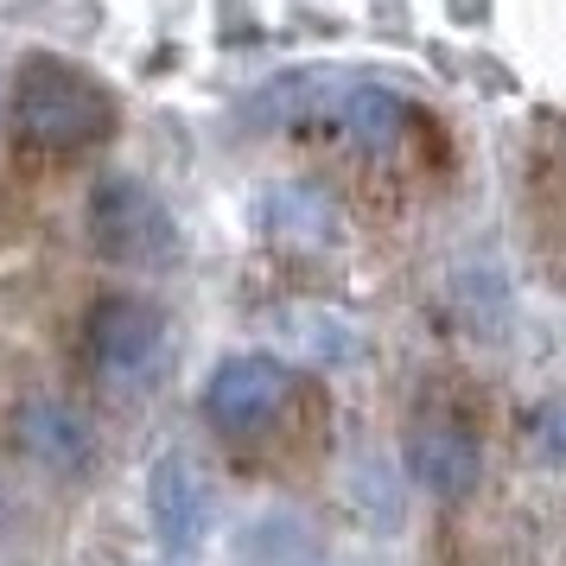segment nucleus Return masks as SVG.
Here are the masks:
<instances>
[{
  "mask_svg": "<svg viewBox=\"0 0 566 566\" xmlns=\"http://www.w3.org/2000/svg\"><path fill=\"white\" fill-rule=\"evenodd\" d=\"M7 134L32 159H77L115 134V90L57 52H27L7 77Z\"/></svg>",
  "mask_w": 566,
  "mask_h": 566,
  "instance_id": "f257e3e1",
  "label": "nucleus"
},
{
  "mask_svg": "<svg viewBox=\"0 0 566 566\" xmlns=\"http://www.w3.org/2000/svg\"><path fill=\"white\" fill-rule=\"evenodd\" d=\"M83 235L103 268H172V255H179V223H172L166 198L134 172H103L90 185Z\"/></svg>",
  "mask_w": 566,
  "mask_h": 566,
  "instance_id": "f03ea898",
  "label": "nucleus"
},
{
  "mask_svg": "<svg viewBox=\"0 0 566 566\" xmlns=\"http://www.w3.org/2000/svg\"><path fill=\"white\" fill-rule=\"evenodd\" d=\"M83 357L108 395L147 388L166 357V306L147 293H103L83 318Z\"/></svg>",
  "mask_w": 566,
  "mask_h": 566,
  "instance_id": "7ed1b4c3",
  "label": "nucleus"
},
{
  "mask_svg": "<svg viewBox=\"0 0 566 566\" xmlns=\"http://www.w3.org/2000/svg\"><path fill=\"white\" fill-rule=\"evenodd\" d=\"M7 446H13L32 471L57 478V484H83V478L96 471V452H103V439H96V427H90V413L71 408L64 395H45V388L13 401Z\"/></svg>",
  "mask_w": 566,
  "mask_h": 566,
  "instance_id": "20e7f679",
  "label": "nucleus"
},
{
  "mask_svg": "<svg viewBox=\"0 0 566 566\" xmlns=\"http://www.w3.org/2000/svg\"><path fill=\"white\" fill-rule=\"evenodd\" d=\"M286 401H293V369H286L281 357H261V350L223 357L205 382V420L223 439L268 433L286 413Z\"/></svg>",
  "mask_w": 566,
  "mask_h": 566,
  "instance_id": "39448f33",
  "label": "nucleus"
},
{
  "mask_svg": "<svg viewBox=\"0 0 566 566\" xmlns=\"http://www.w3.org/2000/svg\"><path fill=\"white\" fill-rule=\"evenodd\" d=\"M147 528L166 554H198L210 535V484L185 452H159L147 471Z\"/></svg>",
  "mask_w": 566,
  "mask_h": 566,
  "instance_id": "423d86ee",
  "label": "nucleus"
},
{
  "mask_svg": "<svg viewBox=\"0 0 566 566\" xmlns=\"http://www.w3.org/2000/svg\"><path fill=\"white\" fill-rule=\"evenodd\" d=\"M408 471L413 484L439 496V503H459L478 490V471H484V452H478V439L464 420L452 413H420L408 427Z\"/></svg>",
  "mask_w": 566,
  "mask_h": 566,
  "instance_id": "0eeeda50",
  "label": "nucleus"
},
{
  "mask_svg": "<svg viewBox=\"0 0 566 566\" xmlns=\"http://www.w3.org/2000/svg\"><path fill=\"white\" fill-rule=\"evenodd\" d=\"M337 115H344L350 140L369 147V154H395L401 134H408V96L388 90V83H350L344 103H337Z\"/></svg>",
  "mask_w": 566,
  "mask_h": 566,
  "instance_id": "6e6552de",
  "label": "nucleus"
},
{
  "mask_svg": "<svg viewBox=\"0 0 566 566\" xmlns=\"http://www.w3.org/2000/svg\"><path fill=\"white\" fill-rule=\"evenodd\" d=\"M7 522H13V490L0 484V528H7Z\"/></svg>",
  "mask_w": 566,
  "mask_h": 566,
  "instance_id": "1a4fd4ad",
  "label": "nucleus"
},
{
  "mask_svg": "<svg viewBox=\"0 0 566 566\" xmlns=\"http://www.w3.org/2000/svg\"><path fill=\"white\" fill-rule=\"evenodd\" d=\"M0 108H7V96H0Z\"/></svg>",
  "mask_w": 566,
  "mask_h": 566,
  "instance_id": "9d476101",
  "label": "nucleus"
}]
</instances>
